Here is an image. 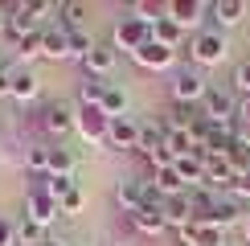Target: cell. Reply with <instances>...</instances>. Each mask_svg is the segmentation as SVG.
I'll list each match as a JSON object with an SVG mask.
<instances>
[{
    "instance_id": "f35d334b",
    "label": "cell",
    "mask_w": 250,
    "mask_h": 246,
    "mask_svg": "<svg viewBox=\"0 0 250 246\" xmlns=\"http://www.w3.org/2000/svg\"><path fill=\"white\" fill-rule=\"evenodd\" d=\"M234 197H250V172H246V177H238V181H234Z\"/></svg>"
},
{
    "instance_id": "7402d4cb",
    "label": "cell",
    "mask_w": 250,
    "mask_h": 246,
    "mask_svg": "<svg viewBox=\"0 0 250 246\" xmlns=\"http://www.w3.org/2000/svg\"><path fill=\"white\" fill-rule=\"evenodd\" d=\"M156 148H164V123H152V119H144V123H140V148H135V152L152 156Z\"/></svg>"
},
{
    "instance_id": "60d3db41",
    "label": "cell",
    "mask_w": 250,
    "mask_h": 246,
    "mask_svg": "<svg viewBox=\"0 0 250 246\" xmlns=\"http://www.w3.org/2000/svg\"><path fill=\"white\" fill-rule=\"evenodd\" d=\"M0 246H13V226L0 222Z\"/></svg>"
},
{
    "instance_id": "7bdbcfd3",
    "label": "cell",
    "mask_w": 250,
    "mask_h": 246,
    "mask_svg": "<svg viewBox=\"0 0 250 246\" xmlns=\"http://www.w3.org/2000/svg\"><path fill=\"white\" fill-rule=\"evenodd\" d=\"M238 115H242V123H250V99L238 102Z\"/></svg>"
},
{
    "instance_id": "484cf974",
    "label": "cell",
    "mask_w": 250,
    "mask_h": 246,
    "mask_svg": "<svg viewBox=\"0 0 250 246\" xmlns=\"http://www.w3.org/2000/svg\"><path fill=\"white\" fill-rule=\"evenodd\" d=\"M107 86H111V82H103V78H95V74H86V78H82V86H78L82 107H99L103 95H107Z\"/></svg>"
},
{
    "instance_id": "cb8c5ba5",
    "label": "cell",
    "mask_w": 250,
    "mask_h": 246,
    "mask_svg": "<svg viewBox=\"0 0 250 246\" xmlns=\"http://www.w3.org/2000/svg\"><path fill=\"white\" fill-rule=\"evenodd\" d=\"M8 95H13L17 102L37 99V74H29V70H17V74H13V86H8Z\"/></svg>"
},
{
    "instance_id": "e0dca14e",
    "label": "cell",
    "mask_w": 250,
    "mask_h": 246,
    "mask_svg": "<svg viewBox=\"0 0 250 246\" xmlns=\"http://www.w3.org/2000/svg\"><path fill=\"white\" fill-rule=\"evenodd\" d=\"M127 218H131V226L140 234H160L164 226H168V222H164V213H160V205H140V209L127 213Z\"/></svg>"
},
{
    "instance_id": "ee69618b",
    "label": "cell",
    "mask_w": 250,
    "mask_h": 246,
    "mask_svg": "<svg viewBox=\"0 0 250 246\" xmlns=\"http://www.w3.org/2000/svg\"><path fill=\"white\" fill-rule=\"evenodd\" d=\"M41 246H66V242H58V238H45V242H41Z\"/></svg>"
},
{
    "instance_id": "3957f363",
    "label": "cell",
    "mask_w": 250,
    "mask_h": 246,
    "mask_svg": "<svg viewBox=\"0 0 250 246\" xmlns=\"http://www.w3.org/2000/svg\"><path fill=\"white\" fill-rule=\"evenodd\" d=\"M205 90H209V82H205L197 70H181V74L172 78V102H185V107H197V102L205 99Z\"/></svg>"
},
{
    "instance_id": "8fae6325",
    "label": "cell",
    "mask_w": 250,
    "mask_h": 246,
    "mask_svg": "<svg viewBox=\"0 0 250 246\" xmlns=\"http://www.w3.org/2000/svg\"><path fill=\"white\" fill-rule=\"evenodd\" d=\"M115 62H119V49L115 45H95L86 58H82V70L95 74V78H103L107 70H115Z\"/></svg>"
},
{
    "instance_id": "2e32d148",
    "label": "cell",
    "mask_w": 250,
    "mask_h": 246,
    "mask_svg": "<svg viewBox=\"0 0 250 246\" xmlns=\"http://www.w3.org/2000/svg\"><path fill=\"white\" fill-rule=\"evenodd\" d=\"M49 177H78V156L62 144H49Z\"/></svg>"
},
{
    "instance_id": "d4e9b609",
    "label": "cell",
    "mask_w": 250,
    "mask_h": 246,
    "mask_svg": "<svg viewBox=\"0 0 250 246\" xmlns=\"http://www.w3.org/2000/svg\"><path fill=\"white\" fill-rule=\"evenodd\" d=\"M115 201H119L127 213H135V209L144 205V181H123L119 189H115Z\"/></svg>"
},
{
    "instance_id": "ba28073f",
    "label": "cell",
    "mask_w": 250,
    "mask_h": 246,
    "mask_svg": "<svg viewBox=\"0 0 250 246\" xmlns=\"http://www.w3.org/2000/svg\"><path fill=\"white\" fill-rule=\"evenodd\" d=\"M131 58L140 62L144 70H164V66H172V58H176V49H168V45H160V41H144V45L135 49Z\"/></svg>"
},
{
    "instance_id": "5bb4252c",
    "label": "cell",
    "mask_w": 250,
    "mask_h": 246,
    "mask_svg": "<svg viewBox=\"0 0 250 246\" xmlns=\"http://www.w3.org/2000/svg\"><path fill=\"white\" fill-rule=\"evenodd\" d=\"M234 172H230V164H226V156H209L205 160V184L209 189H226V193H234Z\"/></svg>"
},
{
    "instance_id": "30bf717a",
    "label": "cell",
    "mask_w": 250,
    "mask_h": 246,
    "mask_svg": "<svg viewBox=\"0 0 250 246\" xmlns=\"http://www.w3.org/2000/svg\"><path fill=\"white\" fill-rule=\"evenodd\" d=\"M201 13H205V4H201V0H168V4H164V17H168V20H176L181 29L197 25V20H201Z\"/></svg>"
},
{
    "instance_id": "603a6c76",
    "label": "cell",
    "mask_w": 250,
    "mask_h": 246,
    "mask_svg": "<svg viewBox=\"0 0 250 246\" xmlns=\"http://www.w3.org/2000/svg\"><path fill=\"white\" fill-rule=\"evenodd\" d=\"M152 41H160V45H168V49H176L185 41V29L176 25V20H168V17H160L152 25Z\"/></svg>"
},
{
    "instance_id": "277c9868",
    "label": "cell",
    "mask_w": 250,
    "mask_h": 246,
    "mask_svg": "<svg viewBox=\"0 0 250 246\" xmlns=\"http://www.w3.org/2000/svg\"><path fill=\"white\" fill-rule=\"evenodd\" d=\"M144 41H152V25H144V20H135V17H123L119 25H115V41H111V45L135 54Z\"/></svg>"
},
{
    "instance_id": "836d02e7",
    "label": "cell",
    "mask_w": 250,
    "mask_h": 246,
    "mask_svg": "<svg viewBox=\"0 0 250 246\" xmlns=\"http://www.w3.org/2000/svg\"><path fill=\"white\" fill-rule=\"evenodd\" d=\"M82 205H86V193L74 189V193H66V197L58 201V209H62V213H82Z\"/></svg>"
},
{
    "instance_id": "83f0119b",
    "label": "cell",
    "mask_w": 250,
    "mask_h": 246,
    "mask_svg": "<svg viewBox=\"0 0 250 246\" xmlns=\"http://www.w3.org/2000/svg\"><path fill=\"white\" fill-rule=\"evenodd\" d=\"M209 13L222 20V25H238V20L246 17V4L242 0H217V4H209Z\"/></svg>"
},
{
    "instance_id": "44dd1931",
    "label": "cell",
    "mask_w": 250,
    "mask_h": 246,
    "mask_svg": "<svg viewBox=\"0 0 250 246\" xmlns=\"http://www.w3.org/2000/svg\"><path fill=\"white\" fill-rule=\"evenodd\" d=\"M90 13V4H82V0H70V4H58V29H66V33H74L82 25V17Z\"/></svg>"
},
{
    "instance_id": "d590c367",
    "label": "cell",
    "mask_w": 250,
    "mask_h": 246,
    "mask_svg": "<svg viewBox=\"0 0 250 246\" xmlns=\"http://www.w3.org/2000/svg\"><path fill=\"white\" fill-rule=\"evenodd\" d=\"M17 49H21L25 58H37V54H41V29H37V33H29V37H21Z\"/></svg>"
},
{
    "instance_id": "f1b7e54d",
    "label": "cell",
    "mask_w": 250,
    "mask_h": 246,
    "mask_svg": "<svg viewBox=\"0 0 250 246\" xmlns=\"http://www.w3.org/2000/svg\"><path fill=\"white\" fill-rule=\"evenodd\" d=\"M25 164L33 177H49V144H37V148L25 152Z\"/></svg>"
},
{
    "instance_id": "9c48e42d",
    "label": "cell",
    "mask_w": 250,
    "mask_h": 246,
    "mask_svg": "<svg viewBox=\"0 0 250 246\" xmlns=\"http://www.w3.org/2000/svg\"><path fill=\"white\" fill-rule=\"evenodd\" d=\"M58 213H62V209H58V201L49 197V193H29V197H25V218H29V222L49 226Z\"/></svg>"
},
{
    "instance_id": "7dc6e473",
    "label": "cell",
    "mask_w": 250,
    "mask_h": 246,
    "mask_svg": "<svg viewBox=\"0 0 250 246\" xmlns=\"http://www.w3.org/2000/svg\"><path fill=\"white\" fill-rule=\"evenodd\" d=\"M176 246H181V242H176Z\"/></svg>"
},
{
    "instance_id": "f6af8a7d",
    "label": "cell",
    "mask_w": 250,
    "mask_h": 246,
    "mask_svg": "<svg viewBox=\"0 0 250 246\" xmlns=\"http://www.w3.org/2000/svg\"><path fill=\"white\" fill-rule=\"evenodd\" d=\"M246 242H250V218H246Z\"/></svg>"
},
{
    "instance_id": "52a82bcc",
    "label": "cell",
    "mask_w": 250,
    "mask_h": 246,
    "mask_svg": "<svg viewBox=\"0 0 250 246\" xmlns=\"http://www.w3.org/2000/svg\"><path fill=\"white\" fill-rule=\"evenodd\" d=\"M41 127L49 131V136H70V131H74V111L66 107V102H45V107H41Z\"/></svg>"
},
{
    "instance_id": "6da1fadb",
    "label": "cell",
    "mask_w": 250,
    "mask_h": 246,
    "mask_svg": "<svg viewBox=\"0 0 250 246\" xmlns=\"http://www.w3.org/2000/svg\"><path fill=\"white\" fill-rule=\"evenodd\" d=\"M189 58L197 62V66H217V62L226 58V37L217 33V29H205V33L193 37L189 45Z\"/></svg>"
},
{
    "instance_id": "ac0fdd59",
    "label": "cell",
    "mask_w": 250,
    "mask_h": 246,
    "mask_svg": "<svg viewBox=\"0 0 250 246\" xmlns=\"http://www.w3.org/2000/svg\"><path fill=\"white\" fill-rule=\"evenodd\" d=\"M238 218H242L238 201H230V197H217V205H213V213H209V218H205V226H217V230H226V226H234Z\"/></svg>"
},
{
    "instance_id": "74e56055",
    "label": "cell",
    "mask_w": 250,
    "mask_h": 246,
    "mask_svg": "<svg viewBox=\"0 0 250 246\" xmlns=\"http://www.w3.org/2000/svg\"><path fill=\"white\" fill-rule=\"evenodd\" d=\"M234 86H238V90H242V95L250 99V58H246V62H242V66H238V70H234Z\"/></svg>"
},
{
    "instance_id": "4dcf8cb0",
    "label": "cell",
    "mask_w": 250,
    "mask_h": 246,
    "mask_svg": "<svg viewBox=\"0 0 250 246\" xmlns=\"http://www.w3.org/2000/svg\"><path fill=\"white\" fill-rule=\"evenodd\" d=\"M131 17L144 20V25H156V20L164 17V4H152V0H135L131 4Z\"/></svg>"
},
{
    "instance_id": "d6a6232c",
    "label": "cell",
    "mask_w": 250,
    "mask_h": 246,
    "mask_svg": "<svg viewBox=\"0 0 250 246\" xmlns=\"http://www.w3.org/2000/svg\"><path fill=\"white\" fill-rule=\"evenodd\" d=\"M193 246H226V234L217 230V226L197 222V238H193Z\"/></svg>"
},
{
    "instance_id": "9a60e30c",
    "label": "cell",
    "mask_w": 250,
    "mask_h": 246,
    "mask_svg": "<svg viewBox=\"0 0 250 246\" xmlns=\"http://www.w3.org/2000/svg\"><path fill=\"white\" fill-rule=\"evenodd\" d=\"M172 172L185 181V189H201L205 184V160H197V156H176Z\"/></svg>"
},
{
    "instance_id": "7c38bea8",
    "label": "cell",
    "mask_w": 250,
    "mask_h": 246,
    "mask_svg": "<svg viewBox=\"0 0 250 246\" xmlns=\"http://www.w3.org/2000/svg\"><path fill=\"white\" fill-rule=\"evenodd\" d=\"M160 213H164V222L168 226H189L193 222V205H189V193H176V197H164L160 201Z\"/></svg>"
},
{
    "instance_id": "bcb514c9",
    "label": "cell",
    "mask_w": 250,
    "mask_h": 246,
    "mask_svg": "<svg viewBox=\"0 0 250 246\" xmlns=\"http://www.w3.org/2000/svg\"><path fill=\"white\" fill-rule=\"evenodd\" d=\"M115 246H123V242H115Z\"/></svg>"
},
{
    "instance_id": "ffe728a7",
    "label": "cell",
    "mask_w": 250,
    "mask_h": 246,
    "mask_svg": "<svg viewBox=\"0 0 250 246\" xmlns=\"http://www.w3.org/2000/svg\"><path fill=\"white\" fill-rule=\"evenodd\" d=\"M99 111H103L107 119H119V115H127V90L111 82V86H107V95H103V102H99Z\"/></svg>"
},
{
    "instance_id": "f546056e",
    "label": "cell",
    "mask_w": 250,
    "mask_h": 246,
    "mask_svg": "<svg viewBox=\"0 0 250 246\" xmlns=\"http://www.w3.org/2000/svg\"><path fill=\"white\" fill-rule=\"evenodd\" d=\"M156 193H160V197H176V193H185V181L176 177L172 168H164V172H156Z\"/></svg>"
},
{
    "instance_id": "ab89813d",
    "label": "cell",
    "mask_w": 250,
    "mask_h": 246,
    "mask_svg": "<svg viewBox=\"0 0 250 246\" xmlns=\"http://www.w3.org/2000/svg\"><path fill=\"white\" fill-rule=\"evenodd\" d=\"M8 25H13V13H8V4H0V37L8 33Z\"/></svg>"
},
{
    "instance_id": "b9f144b4",
    "label": "cell",
    "mask_w": 250,
    "mask_h": 246,
    "mask_svg": "<svg viewBox=\"0 0 250 246\" xmlns=\"http://www.w3.org/2000/svg\"><path fill=\"white\" fill-rule=\"evenodd\" d=\"M8 86H13V74H8V70H0V95H8Z\"/></svg>"
},
{
    "instance_id": "8d00e7d4",
    "label": "cell",
    "mask_w": 250,
    "mask_h": 246,
    "mask_svg": "<svg viewBox=\"0 0 250 246\" xmlns=\"http://www.w3.org/2000/svg\"><path fill=\"white\" fill-rule=\"evenodd\" d=\"M148 160H152V168H156V172H164V168H172V164H176V156H172L168 148H156Z\"/></svg>"
},
{
    "instance_id": "4316f807",
    "label": "cell",
    "mask_w": 250,
    "mask_h": 246,
    "mask_svg": "<svg viewBox=\"0 0 250 246\" xmlns=\"http://www.w3.org/2000/svg\"><path fill=\"white\" fill-rule=\"evenodd\" d=\"M13 242H17V246H41V242H45V226L21 218V226L13 230Z\"/></svg>"
},
{
    "instance_id": "5b68a950",
    "label": "cell",
    "mask_w": 250,
    "mask_h": 246,
    "mask_svg": "<svg viewBox=\"0 0 250 246\" xmlns=\"http://www.w3.org/2000/svg\"><path fill=\"white\" fill-rule=\"evenodd\" d=\"M74 127L82 131L86 144H107V115L99 107H78L74 111Z\"/></svg>"
},
{
    "instance_id": "d6986e66",
    "label": "cell",
    "mask_w": 250,
    "mask_h": 246,
    "mask_svg": "<svg viewBox=\"0 0 250 246\" xmlns=\"http://www.w3.org/2000/svg\"><path fill=\"white\" fill-rule=\"evenodd\" d=\"M226 164H230L234 177H246V172H250V144H246L242 136H234L230 152H226Z\"/></svg>"
},
{
    "instance_id": "4fadbf2b",
    "label": "cell",
    "mask_w": 250,
    "mask_h": 246,
    "mask_svg": "<svg viewBox=\"0 0 250 246\" xmlns=\"http://www.w3.org/2000/svg\"><path fill=\"white\" fill-rule=\"evenodd\" d=\"M41 58H70V33L66 29H58V25H49V29H41Z\"/></svg>"
},
{
    "instance_id": "1f68e13d",
    "label": "cell",
    "mask_w": 250,
    "mask_h": 246,
    "mask_svg": "<svg viewBox=\"0 0 250 246\" xmlns=\"http://www.w3.org/2000/svg\"><path fill=\"white\" fill-rule=\"evenodd\" d=\"M74 189H78V177H45V193L54 201H62L66 193H74Z\"/></svg>"
},
{
    "instance_id": "7a4b0ae2",
    "label": "cell",
    "mask_w": 250,
    "mask_h": 246,
    "mask_svg": "<svg viewBox=\"0 0 250 246\" xmlns=\"http://www.w3.org/2000/svg\"><path fill=\"white\" fill-rule=\"evenodd\" d=\"M201 115L209 119V123H230L234 115H238V102H234V95L230 90H222V86H209L205 90V99H201Z\"/></svg>"
},
{
    "instance_id": "e575fe53",
    "label": "cell",
    "mask_w": 250,
    "mask_h": 246,
    "mask_svg": "<svg viewBox=\"0 0 250 246\" xmlns=\"http://www.w3.org/2000/svg\"><path fill=\"white\" fill-rule=\"evenodd\" d=\"M90 49H95V41H90L86 33H82V29H74V33H70V54H78V58H86Z\"/></svg>"
},
{
    "instance_id": "8992f818",
    "label": "cell",
    "mask_w": 250,
    "mask_h": 246,
    "mask_svg": "<svg viewBox=\"0 0 250 246\" xmlns=\"http://www.w3.org/2000/svg\"><path fill=\"white\" fill-rule=\"evenodd\" d=\"M107 144L111 148H140V119L131 115L107 119Z\"/></svg>"
}]
</instances>
